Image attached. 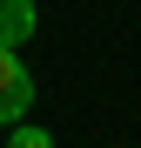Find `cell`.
I'll list each match as a JSON object with an SVG mask.
<instances>
[{"mask_svg":"<svg viewBox=\"0 0 141 148\" xmlns=\"http://www.w3.org/2000/svg\"><path fill=\"white\" fill-rule=\"evenodd\" d=\"M27 108H34V67L20 61V47L0 40V128H7V121H20Z\"/></svg>","mask_w":141,"mask_h":148,"instance_id":"6da1fadb","label":"cell"},{"mask_svg":"<svg viewBox=\"0 0 141 148\" xmlns=\"http://www.w3.org/2000/svg\"><path fill=\"white\" fill-rule=\"evenodd\" d=\"M40 27V14H34V0H0V40L7 47H27Z\"/></svg>","mask_w":141,"mask_h":148,"instance_id":"7a4b0ae2","label":"cell"},{"mask_svg":"<svg viewBox=\"0 0 141 148\" xmlns=\"http://www.w3.org/2000/svg\"><path fill=\"white\" fill-rule=\"evenodd\" d=\"M0 135H7L14 148H54V135H47L40 121H27V114H20V121H7V128H0Z\"/></svg>","mask_w":141,"mask_h":148,"instance_id":"3957f363","label":"cell"}]
</instances>
